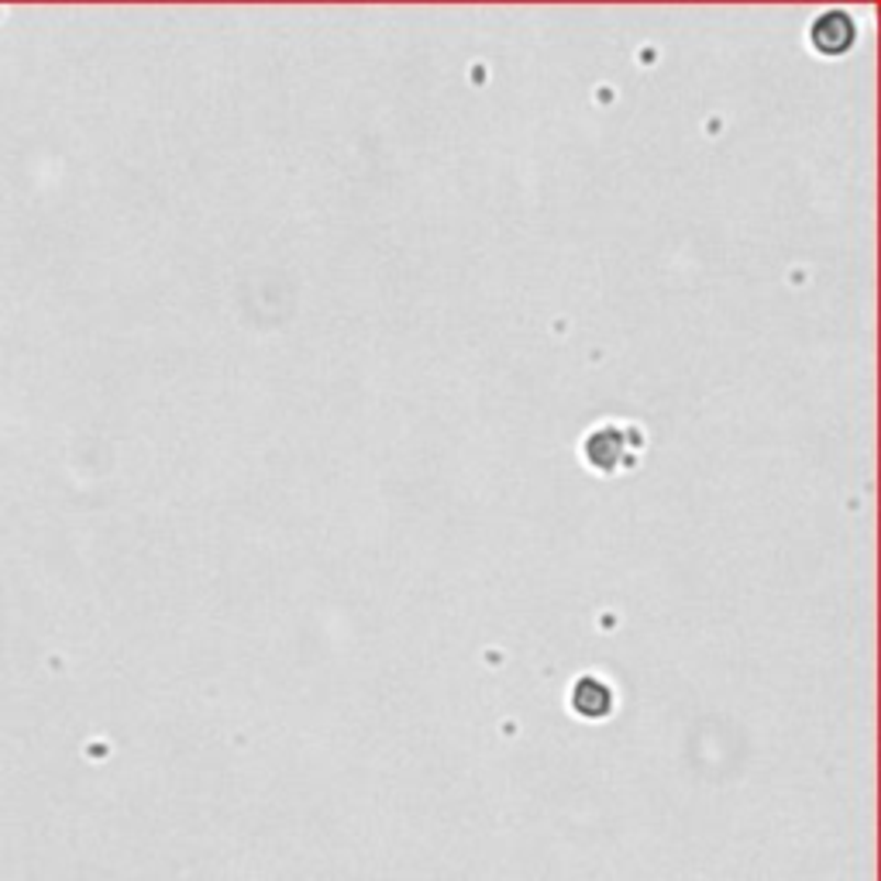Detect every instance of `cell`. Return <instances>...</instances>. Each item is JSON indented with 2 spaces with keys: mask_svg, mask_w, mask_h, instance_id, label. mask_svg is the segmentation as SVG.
<instances>
[{
  "mask_svg": "<svg viewBox=\"0 0 881 881\" xmlns=\"http://www.w3.org/2000/svg\"><path fill=\"white\" fill-rule=\"evenodd\" d=\"M854 38H858V24H854V18L840 8L823 11L810 24V42L819 56H844V52L854 45Z\"/></svg>",
  "mask_w": 881,
  "mask_h": 881,
  "instance_id": "6da1fadb",
  "label": "cell"
},
{
  "mask_svg": "<svg viewBox=\"0 0 881 881\" xmlns=\"http://www.w3.org/2000/svg\"><path fill=\"white\" fill-rule=\"evenodd\" d=\"M624 451H627V437H624V431L613 427V424H603V427L589 431L586 440H582V455H586V461L592 465L595 472H613L620 465V458H624Z\"/></svg>",
  "mask_w": 881,
  "mask_h": 881,
  "instance_id": "7a4b0ae2",
  "label": "cell"
},
{
  "mask_svg": "<svg viewBox=\"0 0 881 881\" xmlns=\"http://www.w3.org/2000/svg\"><path fill=\"white\" fill-rule=\"evenodd\" d=\"M572 710L586 720H603L613 710V689L610 682L595 679V676H582L572 685Z\"/></svg>",
  "mask_w": 881,
  "mask_h": 881,
  "instance_id": "3957f363",
  "label": "cell"
}]
</instances>
